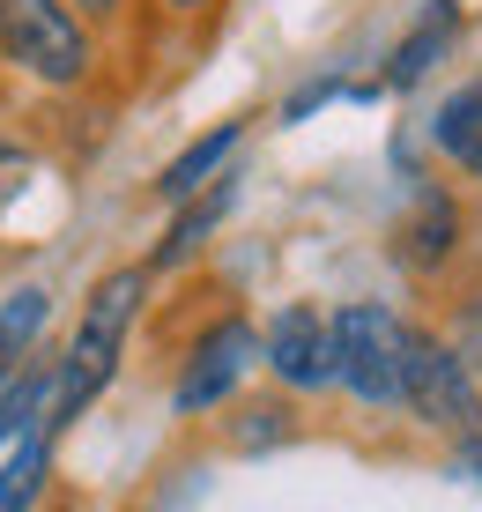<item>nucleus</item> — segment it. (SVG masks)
Masks as SVG:
<instances>
[{
	"mask_svg": "<svg viewBox=\"0 0 482 512\" xmlns=\"http://www.w3.org/2000/svg\"><path fill=\"white\" fill-rule=\"evenodd\" d=\"M45 320H52V297L38 290V282H23V290L0 305V386H8V379L30 364V349H38Z\"/></svg>",
	"mask_w": 482,
	"mask_h": 512,
	"instance_id": "nucleus-13",
	"label": "nucleus"
},
{
	"mask_svg": "<svg viewBox=\"0 0 482 512\" xmlns=\"http://www.w3.org/2000/svg\"><path fill=\"white\" fill-rule=\"evenodd\" d=\"M97 23L75 0H0V67L38 90H89L97 82Z\"/></svg>",
	"mask_w": 482,
	"mask_h": 512,
	"instance_id": "nucleus-2",
	"label": "nucleus"
},
{
	"mask_svg": "<svg viewBox=\"0 0 482 512\" xmlns=\"http://www.w3.org/2000/svg\"><path fill=\"white\" fill-rule=\"evenodd\" d=\"M52 512H82V505H52Z\"/></svg>",
	"mask_w": 482,
	"mask_h": 512,
	"instance_id": "nucleus-19",
	"label": "nucleus"
},
{
	"mask_svg": "<svg viewBox=\"0 0 482 512\" xmlns=\"http://www.w3.org/2000/svg\"><path fill=\"white\" fill-rule=\"evenodd\" d=\"M468 468H475V475H482V431H475V438H468Z\"/></svg>",
	"mask_w": 482,
	"mask_h": 512,
	"instance_id": "nucleus-18",
	"label": "nucleus"
},
{
	"mask_svg": "<svg viewBox=\"0 0 482 512\" xmlns=\"http://www.w3.org/2000/svg\"><path fill=\"white\" fill-rule=\"evenodd\" d=\"M23 186H30V149L15 134H0V245H15L8 238V208L23 201Z\"/></svg>",
	"mask_w": 482,
	"mask_h": 512,
	"instance_id": "nucleus-14",
	"label": "nucleus"
},
{
	"mask_svg": "<svg viewBox=\"0 0 482 512\" xmlns=\"http://www.w3.org/2000/svg\"><path fill=\"white\" fill-rule=\"evenodd\" d=\"M431 141H438L445 164H460V171H468V179L482 186V75H475V82H460V90L438 104Z\"/></svg>",
	"mask_w": 482,
	"mask_h": 512,
	"instance_id": "nucleus-10",
	"label": "nucleus"
},
{
	"mask_svg": "<svg viewBox=\"0 0 482 512\" xmlns=\"http://www.w3.org/2000/svg\"><path fill=\"white\" fill-rule=\"evenodd\" d=\"M453 30H460V0H431V8L408 23V38L394 45V60H386V90H416L423 75L445 60V45H453Z\"/></svg>",
	"mask_w": 482,
	"mask_h": 512,
	"instance_id": "nucleus-8",
	"label": "nucleus"
},
{
	"mask_svg": "<svg viewBox=\"0 0 482 512\" xmlns=\"http://www.w3.org/2000/svg\"><path fill=\"white\" fill-rule=\"evenodd\" d=\"M408 327L394 305H356L334 312V379L349 386L364 409H408Z\"/></svg>",
	"mask_w": 482,
	"mask_h": 512,
	"instance_id": "nucleus-3",
	"label": "nucleus"
},
{
	"mask_svg": "<svg viewBox=\"0 0 482 512\" xmlns=\"http://www.w3.org/2000/svg\"><path fill=\"white\" fill-rule=\"evenodd\" d=\"M245 141V119H223V127H208L201 141H186V149L164 164V179H156V193H164L171 208H186L193 193H208L223 179V164H230V149Z\"/></svg>",
	"mask_w": 482,
	"mask_h": 512,
	"instance_id": "nucleus-7",
	"label": "nucleus"
},
{
	"mask_svg": "<svg viewBox=\"0 0 482 512\" xmlns=\"http://www.w3.org/2000/svg\"><path fill=\"white\" fill-rule=\"evenodd\" d=\"M230 201H238V179H230V171H223V179L208 186V193H193V201L178 208V223L164 231V245H156V253H149V268H178V260H186V253H201V245H208V231H216V223H223V208H230Z\"/></svg>",
	"mask_w": 482,
	"mask_h": 512,
	"instance_id": "nucleus-11",
	"label": "nucleus"
},
{
	"mask_svg": "<svg viewBox=\"0 0 482 512\" xmlns=\"http://www.w3.org/2000/svg\"><path fill=\"white\" fill-rule=\"evenodd\" d=\"M453 349H460V357H468L475 372H482V305H468V312L453 320Z\"/></svg>",
	"mask_w": 482,
	"mask_h": 512,
	"instance_id": "nucleus-15",
	"label": "nucleus"
},
{
	"mask_svg": "<svg viewBox=\"0 0 482 512\" xmlns=\"http://www.w3.org/2000/svg\"><path fill=\"white\" fill-rule=\"evenodd\" d=\"M260 357H267V372L282 386H297V394L342 386L334 379V312H319V305H282L260 334Z\"/></svg>",
	"mask_w": 482,
	"mask_h": 512,
	"instance_id": "nucleus-5",
	"label": "nucleus"
},
{
	"mask_svg": "<svg viewBox=\"0 0 482 512\" xmlns=\"http://www.w3.org/2000/svg\"><path fill=\"white\" fill-rule=\"evenodd\" d=\"M75 8H82L97 30H119V23H127V8H134V0H75Z\"/></svg>",
	"mask_w": 482,
	"mask_h": 512,
	"instance_id": "nucleus-16",
	"label": "nucleus"
},
{
	"mask_svg": "<svg viewBox=\"0 0 482 512\" xmlns=\"http://www.w3.org/2000/svg\"><path fill=\"white\" fill-rule=\"evenodd\" d=\"M201 8H216V0H164V15H201Z\"/></svg>",
	"mask_w": 482,
	"mask_h": 512,
	"instance_id": "nucleus-17",
	"label": "nucleus"
},
{
	"mask_svg": "<svg viewBox=\"0 0 482 512\" xmlns=\"http://www.w3.org/2000/svg\"><path fill=\"white\" fill-rule=\"evenodd\" d=\"M260 357V334L245 312H223L216 327L201 334V342L186 349V372H178V416H201V409H216V401L230 394V386L245 379V364Z\"/></svg>",
	"mask_w": 482,
	"mask_h": 512,
	"instance_id": "nucleus-6",
	"label": "nucleus"
},
{
	"mask_svg": "<svg viewBox=\"0 0 482 512\" xmlns=\"http://www.w3.org/2000/svg\"><path fill=\"white\" fill-rule=\"evenodd\" d=\"M408 416L453 438L482 431V386H475V364L453 349V334H431V327L408 334Z\"/></svg>",
	"mask_w": 482,
	"mask_h": 512,
	"instance_id": "nucleus-4",
	"label": "nucleus"
},
{
	"mask_svg": "<svg viewBox=\"0 0 482 512\" xmlns=\"http://www.w3.org/2000/svg\"><path fill=\"white\" fill-rule=\"evenodd\" d=\"M453 245H460V201L445 186H423L416 208H408V223H401V260L408 268H438Z\"/></svg>",
	"mask_w": 482,
	"mask_h": 512,
	"instance_id": "nucleus-9",
	"label": "nucleus"
},
{
	"mask_svg": "<svg viewBox=\"0 0 482 512\" xmlns=\"http://www.w3.org/2000/svg\"><path fill=\"white\" fill-rule=\"evenodd\" d=\"M149 275H156L149 260H134V268L97 275V290L82 297V320L67 334V357H60V386H52V431H67V423L112 386L127 327L141 320V297H149Z\"/></svg>",
	"mask_w": 482,
	"mask_h": 512,
	"instance_id": "nucleus-1",
	"label": "nucleus"
},
{
	"mask_svg": "<svg viewBox=\"0 0 482 512\" xmlns=\"http://www.w3.org/2000/svg\"><path fill=\"white\" fill-rule=\"evenodd\" d=\"M45 475H52V431L38 423V431H23L0 453V512H30L38 490H45Z\"/></svg>",
	"mask_w": 482,
	"mask_h": 512,
	"instance_id": "nucleus-12",
	"label": "nucleus"
}]
</instances>
